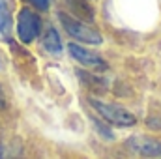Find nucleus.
I'll list each match as a JSON object with an SVG mask.
<instances>
[{
  "instance_id": "obj_1",
  "label": "nucleus",
  "mask_w": 161,
  "mask_h": 159,
  "mask_svg": "<svg viewBox=\"0 0 161 159\" xmlns=\"http://www.w3.org/2000/svg\"><path fill=\"white\" fill-rule=\"evenodd\" d=\"M88 103L99 114V118L109 122L111 125H116V127H131L137 122V118L129 111H125L124 107L116 105V103H111V101H105V99H97V97H90Z\"/></svg>"
},
{
  "instance_id": "obj_2",
  "label": "nucleus",
  "mask_w": 161,
  "mask_h": 159,
  "mask_svg": "<svg viewBox=\"0 0 161 159\" xmlns=\"http://www.w3.org/2000/svg\"><path fill=\"white\" fill-rule=\"evenodd\" d=\"M58 19H60V25L64 26V30H66L73 40L80 41V43H88V45H99V43H103L101 34H99L96 28H92L90 25L82 23L79 19H75V17L64 13V11L58 13Z\"/></svg>"
},
{
  "instance_id": "obj_3",
  "label": "nucleus",
  "mask_w": 161,
  "mask_h": 159,
  "mask_svg": "<svg viewBox=\"0 0 161 159\" xmlns=\"http://www.w3.org/2000/svg\"><path fill=\"white\" fill-rule=\"evenodd\" d=\"M41 32V19L40 15L30 8H21L17 15V38L23 43H32Z\"/></svg>"
},
{
  "instance_id": "obj_4",
  "label": "nucleus",
  "mask_w": 161,
  "mask_h": 159,
  "mask_svg": "<svg viewBox=\"0 0 161 159\" xmlns=\"http://www.w3.org/2000/svg\"><path fill=\"white\" fill-rule=\"evenodd\" d=\"M125 146L141 156V157H150V159H159L161 157V140L154 137H146V135H133L125 140Z\"/></svg>"
},
{
  "instance_id": "obj_5",
  "label": "nucleus",
  "mask_w": 161,
  "mask_h": 159,
  "mask_svg": "<svg viewBox=\"0 0 161 159\" xmlns=\"http://www.w3.org/2000/svg\"><path fill=\"white\" fill-rule=\"evenodd\" d=\"M68 51H69L71 58H75L79 64H82V66L88 68V69H105V68H107L105 60H103L99 54L88 51L86 47H82L79 43H73V41H71V43L68 45Z\"/></svg>"
},
{
  "instance_id": "obj_6",
  "label": "nucleus",
  "mask_w": 161,
  "mask_h": 159,
  "mask_svg": "<svg viewBox=\"0 0 161 159\" xmlns=\"http://www.w3.org/2000/svg\"><path fill=\"white\" fill-rule=\"evenodd\" d=\"M43 47L51 54H60L62 52V41H60V36H58L56 28L49 26L45 30V34H43Z\"/></svg>"
},
{
  "instance_id": "obj_7",
  "label": "nucleus",
  "mask_w": 161,
  "mask_h": 159,
  "mask_svg": "<svg viewBox=\"0 0 161 159\" xmlns=\"http://www.w3.org/2000/svg\"><path fill=\"white\" fill-rule=\"evenodd\" d=\"M11 26H13V21H11V11L8 6V0H0V36L9 38Z\"/></svg>"
},
{
  "instance_id": "obj_8",
  "label": "nucleus",
  "mask_w": 161,
  "mask_h": 159,
  "mask_svg": "<svg viewBox=\"0 0 161 159\" xmlns=\"http://www.w3.org/2000/svg\"><path fill=\"white\" fill-rule=\"evenodd\" d=\"M28 2H30L32 6H36L38 9H43V11L49 8V0H28Z\"/></svg>"
},
{
  "instance_id": "obj_9",
  "label": "nucleus",
  "mask_w": 161,
  "mask_h": 159,
  "mask_svg": "<svg viewBox=\"0 0 161 159\" xmlns=\"http://www.w3.org/2000/svg\"><path fill=\"white\" fill-rule=\"evenodd\" d=\"M4 109H8V99H6V92H4V88L0 86V111H4Z\"/></svg>"
},
{
  "instance_id": "obj_10",
  "label": "nucleus",
  "mask_w": 161,
  "mask_h": 159,
  "mask_svg": "<svg viewBox=\"0 0 161 159\" xmlns=\"http://www.w3.org/2000/svg\"><path fill=\"white\" fill-rule=\"evenodd\" d=\"M0 159H13L11 154H9V150L6 148V144H0Z\"/></svg>"
},
{
  "instance_id": "obj_11",
  "label": "nucleus",
  "mask_w": 161,
  "mask_h": 159,
  "mask_svg": "<svg viewBox=\"0 0 161 159\" xmlns=\"http://www.w3.org/2000/svg\"><path fill=\"white\" fill-rule=\"evenodd\" d=\"M0 68H2V60H0Z\"/></svg>"
}]
</instances>
